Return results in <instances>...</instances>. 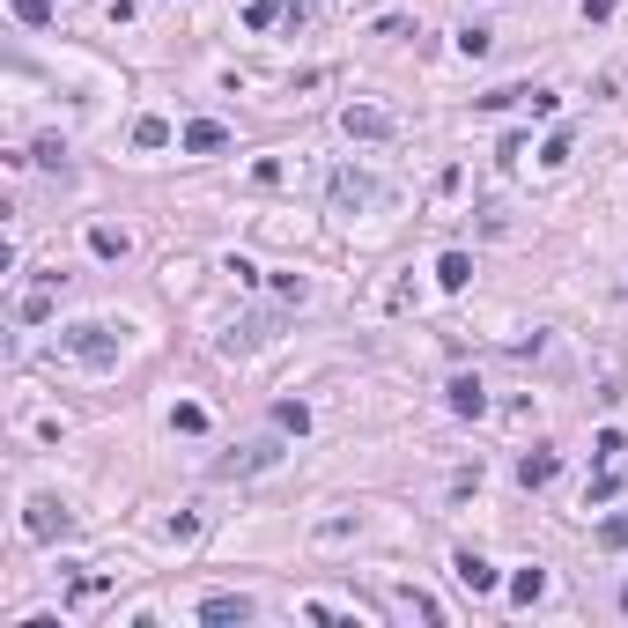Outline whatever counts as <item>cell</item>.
Listing matches in <instances>:
<instances>
[{"label": "cell", "instance_id": "cell-3", "mask_svg": "<svg viewBox=\"0 0 628 628\" xmlns=\"http://www.w3.org/2000/svg\"><path fill=\"white\" fill-rule=\"evenodd\" d=\"M23 532H30V540H67V532H74V518H67V503L37 496V503L23 510Z\"/></svg>", "mask_w": 628, "mask_h": 628}, {"label": "cell", "instance_id": "cell-20", "mask_svg": "<svg viewBox=\"0 0 628 628\" xmlns=\"http://www.w3.org/2000/svg\"><path fill=\"white\" fill-rule=\"evenodd\" d=\"M599 547H614V555L628 547V510H621V518H599Z\"/></svg>", "mask_w": 628, "mask_h": 628}, {"label": "cell", "instance_id": "cell-15", "mask_svg": "<svg viewBox=\"0 0 628 628\" xmlns=\"http://www.w3.org/2000/svg\"><path fill=\"white\" fill-rule=\"evenodd\" d=\"M540 592H547V569H518V577H510V599L518 606H532Z\"/></svg>", "mask_w": 628, "mask_h": 628}, {"label": "cell", "instance_id": "cell-4", "mask_svg": "<svg viewBox=\"0 0 628 628\" xmlns=\"http://www.w3.org/2000/svg\"><path fill=\"white\" fill-rule=\"evenodd\" d=\"M377 200H385V185L370 170H333V207H377Z\"/></svg>", "mask_w": 628, "mask_h": 628}, {"label": "cell", "instance_id": "cell-12", "mask_svg": "<svg viewBox=\"0 0 628 628\" xmlns=\"http://www.w3.org/2000/svg\"><path fill=\"white\" fill-rule=\"evenodd\" d=\"M518 481H525V488H547V481H555V451H525V459H518Z\"/></svg>", "mask_w": 628, "mask_h": 628}, {"label": "cell", "instance_id": "cell-6", "mask_svg": "<svg viewBox=\"0 0 628 628\" xmlns=\"http://www.w3.org/2000/svg\"><path fill=\"white\" fill-rule=\"evenodd\" d=\"M200 621L207 628H244L252 621V599L244 592H215V599H200Z\"/></svg>", "mask_w": 628, "mask_h": 628}, {"label": "cell", "instance_id": "cell-21", "mask_svg": "<svg viewBox=\"0 0 628 628\" xmlns=\"http://www.w3.org/2000/svg\"><path fill=\"white\" fill-rule=\"evenodd\" d=\"M488 45H496V37H488L481 23H473V30H459V52H466V60H488Z\"/></svg>", "mask_w": 628, "mask_h": 628}, {"label": "cell", "instance_id": "cell-23", "mask_svg": "<svg viewBox=\"0 0 628 628\" xmlns=\"http://www.w3.org/2000/svg\"><path fill=\"white\" fill-rule=\"evenodd\" d=\"M621 614H628V584H621Z\"/></svg>", "mask_w": 628, "mask_h": 628}, {"label": "cell", "instance_id": "cell-8", "mask_svg": "<svg viewBox=\"0 0 628 628\" xmlns=\"http://www.w3.org/2000/svg\"><path fill=\"white\" fill-rule=\"evenodd\" d=\"M222 148H230V126H215V119L185 126V156H222Z\"/></svg>", "mask_w": 628, "mask_h": 628}, {"label": "cell", "instance_id": "cell-17", "mask_svg": "<svg viewBox=\"0 0 628 628\" xmlns=\"http://www.w3.org/2000/svg\"><path fill=\"white\" fill-rule=\"evenodd\" d=\"M89 252H97V259H126V230H104V222H97V230H89Z\"/></svg>", "mask_w": 628, "mask_h": 628}, {"label": "cell", "instance_id": "cell-22", "mask_svg": "<svg viewBox=\"0 0 628 628\" xmlns=\"http://www.w3.org/2000/svg\"><path fill=\"white\" fill-rule=\"evenodd\" d=\"M23 318H30V326H37V318H52V281H45V289H30V296H23Z\"/></svg>", "mask_w": 628, "mask_h": 628}, {"label": "cell", "instance_id": "cell-19", "mask_svg": "<svg viewBox=\"0 0 628 628\" xmlns=\"http://www.w3.org/2000/svg\"><path fill=\"white\" fill-rule=\"evenodd\" d=\"M15 23H23V30H45V23H52V0H15Z\"/></svg>", "mask_w": 628, "mask_h": 628}, {"label": "cell", "instance_id": "cell-9", "mask_svg": "<svg viewBox=\"0 0 628 628\" xmlns=\"http://www.w3.org/2000/svg\"><path fill=\"white\" fill-rule=\"evenodd\" d=\"M451 569H459V584H466V592H496V562H488V555H473V547H466V555L459 562H451Z\"/></svg>", "mask_w": 628, "mask_h": 628}, {"label": "cell", "instance_id": "cell-5", "mask_svg": "<svg viewBox=\"0 0 628 628\" xmlns=\"http://www.w3.org/2000/svg\"><path fill=\"white\" fill-rule=\"evenodd\" d=\"M340 133H348V141H385V133H392V111H377V104H348V111H340Z\"/></svg>", "mask_w": 628, "mask_h": 628}, {"label": "cell", "instance_id": "cell-7", "mask_svg": "<svg viewBox=\"0 0 628 628\" xmlns=\"http://www.w3.org/2000/svg\"><path fill=\"white\" fill-rule=\"evenodd\" d=\"M274 326H281L274 311H266V318H244V326L222 333V355H252V348H266V340H274Z\"/></svg>", "mask_w": 628, "mask_h": 628}, {"label": "cell", "instance_id": "cell-14", "mask_svg": "<svg viewBox=\"0 0 628 628\" xmlns=\"http://www.w3.org/2000/svg\"><path fill=\"white\" fill-rule=\"evenodd\" d=\"M133 148H170V119H156V111L133 119Z\"/></svg>", "mask_w": 628, "mask_h": 628}, {"label": "cell", "instance_id": "cell-13", "mask_svg": "<svg viewBox=\"0 0 628 628\" xmlns=\"http://www.w3.org/2000/svg\"><path fill=\"white\" fill-rule=\"evenodd\" d=\"M436 281H444V289H466V281H473V259H466V252H444V259H436Z\"/></svg>", "mask_w": 628, "mask_h": 628}, {"label": "cell", "instance_id": "cell-11", "mask_svg": "<svg viewBox=\"0 0 628 628\" xmlns=\"http://www.w3.org/2000/svg\"><path fill=\"white\" fill-rule=\"evenodd\" d=\"M444 399H451V414H488L481 377H451V385H444Z\"/></svg>", "mask_w": 628, "mask_h": 628}, {"label": "cell", "instance_id": "cell-18", "mask_svg": "<svg viewBox=\"0 0 628 628\" xmlns=\"http://www.w3.org/2000/svg\"><path fill=\"white\" fill-rule=\"evenodd\" d=\"M170 429H178V436H200V429H207V407H193V399H178V414H170Z\"/></svg>", "mask_w": 628, "mask_h": 628}, {"label": "cell", "instance_id": "cell-1", "mask_svg": "<svg viewBox=\"0 0 628 628\" xmlns=\"http://www.w3.org/2000/svg\"><path fill=\"white\" fill-rule=\"evenodd\" d=\"M60 348H67V355H82L89 370H111V363H119V340H111L104 326H67V333H60Z\"/></svg>", "mask_w": 628, "mask_h": 628}, {"label": "cell", "instance_id": "cell-2", "mask_svg": "<svg viewBox=\"0 0 628 628\" xmlns=\"http://www.w3.org/2000/svg\"><path fill=\"white\" fill-rule=\"evenodd\" d=\"M266 466H281V436H259V444H244V451H230V459H215V481H244V473H266Z\"/></svg>", "mask_w": 628, "mask_h": 628}, {"label": "cell", "instance_id": "cell-10", "mask_svg": "<svg viewBox=\"0 0 628 628\" xmlns=\"http://www.w3.org/2000/svg\"><path fill=\"white\" fill-rule=\"evenodd\" d=\"M274 23H303V8H289V0H252L244 8V30H274Z\"/></svg>", "mask_w": 628, "mask_h": 628}, {"label": "cell", "instance_id": "cell-16", "mask_svg": "<svg viewBox=\"0 0 628 628\" xmlns=\"http://www.w3.org/2000/svg\"><path fill=\"white\" fill-rule=\"evenodd\" d=\"M274 429L303 436V429H311V407H303V399H281V407H274Z\"/></svg>", "mask_w": 628, "mask_h": 628}]
</instances>
